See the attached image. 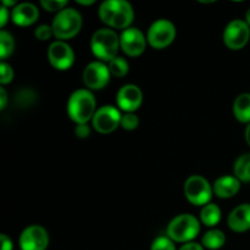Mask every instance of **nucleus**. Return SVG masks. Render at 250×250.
I'll return each mask as SVG.
<instances>
[{
    "label": "nucleus",
    "instance_id": "nucleus-32",
    "mask_svg": "<svg viewBox=\"0 0 250 250\" xmlns=\"http://www.w3.org/2000/svg\"><path fill=\"white\" fill-rule=\"evenodd\" d=\"M180 250H204V247L202 244H198V243H186L185 246H182L180 248Z\"/></svg>",
    "mask_w": 250,
    "mask_h": 250
},
{
    "label": "nucleus",
    "instance_id": "nucleus-33",
    "mask_svg": "<svg viewBox=\"0 0 250 250\" xmlns=\"http://www.w3.org/2000/svg\"><path fill=\"white\" fill-rule=\"evenodd\" d=\"M7 104V93L5 88H0V109L4 110Z\"/></svg>",
    "mask_w": 250,
    "mask_h": 250
},
{
    "label": "nucleus",
    "instance_id": "nucleus-8",
    "mask_svg": "<svg viewBox=\"0 0 250 250\" xmlns=\"http://www.w3.org/2000/svg\"><path fill=\"white\" fill-rule=\"evenodd\" d=\"M250 38V27L243 20H233L226 26L224 32V42L231 50H241Z\"/></svg>",
    "mask_w": 250,
    "mask_h": 250
},
{
    "label": "nucleus",
    "instance_id": "nucleus-29",
    "mask_svg": "<svg viewBox=\"0 0 250 250\" xmlns=\"http://www.w3.org/2000/svg\"><path fill=\"white\" fill-rule=\"evenodd\" d=\"M75 134L77 138L81 139H85L89 137L90 134V129L87 125H77V127L75 128Z\"/></svg>",
    "mask_w": 250,
    "mask_h": 250
},
{
    "label": "nucleus",
    "instance_id": "nucleus-13",
    "mask_svg": "<svg viewBox=\"0 0 250 250\" xmlns=\"http://www.w3.org/2000/svg\"><path fill=\"white\" fill-rule=\"evenodd\" d=\"M120 46L125 54L132 58L142 55L146 46V36L141 29L129 27L125 29L120 36Z\"/></svg>",
    "mask_w": 250,
    "mask_h": 250
},
{
    "label": "nucleus",
    "instance_id": "nucleus-6",
    "mask_svg": "<svg viewBox=\"0 0 250 250\" xmlns=\"http://www.w3.org/2000/svg\"><path fill=\"white\" fill-rule=\"evenodd\" d=\"M212 193L214 189L211 185L203 176H190L185 182V195L193 205H208L211 200Z\"/></svg>",
    "mask_w": 250,
    "mask_h": 250
},
{
    "label": "nucleus",
    "instance_id": "nucleus-4",
    "mask_svg": "<svg viewBox=\"0 0 250 250\" xmlns=\"http://www.w3.org/2000/svg\"><path fill=\"white\" fill-rule=\"evenodd\" d=\"M51 27L56 39L59 41L71 39L77 36L82 28V16L77 10L66 7L62 11L56 14Z\"/></svg>",
    "mask_w": 250,
    "mask_h": 250
},
{
    "label": "nucleus",
    "instance_id": "nucleus-35",
    "mask_svg": "<svg viewBox=\"0 0 250 250\" xmlns=\"http://www.w3.org/2000/svg\"><path fill=\"white\" fill-rule=\"evenodd\" d=\"M246 141H247V143H248V146H250V124L246 128Z\"/></svg>",
    "mask_w": 250,
    "mask_h": 250
},
{
    "label": "nucleus",
    "instance_id": "nucleus-1",
    "mask_svg": "<svg viewBox=\"0 0 250 250\" xmlns=\"http://www.w3.org/2000/svg\"><path fill=\"white\" fill-rule=\"evenodd\" d=\"M99 17L104 23L112 28L127 29L133 22L134 11L126 0H106L99 6Z\"/></svg>",
    "mask_w": 250,
    "mask_h": 250
},
{
    "label": "nucleus",
    "instance_id": "nucleus-5",
    "mask_svg": "<svg viewBox=\"0 0 250 250\" xmlns=\"http://www.w3.org/2000/svg\"><path fill=\"white\" fill-rule=\"evenodd\" d=\"M200 232V224L195 216L182 214L176 216L167 226V237L173 242L186 243L193 241Z\"/></svg>",
    "mask_w": 250,
    "mask_h": 250
},
{
    "label": "nucleus",
    "instance_id": "nucleus-9",
    "mask_svg": "<svg viewBox=\"0 0 250 250\" xmlns=\"http://www.w3.org/2000/svg\"><path fill=\"white\" fill-rule=\"evenodd\" d=\"M121 112L116 107L112 105H105L97 110L92 120V124L95 131L102 134H107L121 126Z\"/></svg>",
    "mask_w": 250,
    "mask_h": 250
},
{
    "label": "nucleus",
    "instance_id": "nucleus-37",
    "mask_svg": "<svg viewBox=\"0 0 250 250\" xmlns=\"http://www.w3.org/2000/svg\"><path fill=\"white\" fill-rule=\"evenodd\" d=\"M246 22L248 23V26L250 27V9L248 10V11H247V14H246Z\"/></svg>",
    "mask_w": 250,
    "mask_h": 250
},
{
    "label": "nucleus",
    "instance_id": "nucleus-20",
    "mask_svg": "<svg viewBox=\"0 0 250 250\" xmlns=\"http://www.w3.org/2000/svg\"><path fill=\"white\" fill-rule=\"evenodd\" d=\"M203 247L210 250H217L225 246L226 243V236L220 229H210L204 234L202 239Z\"/></svg>",
    "mask_w": 250,
    "mask_h": 250
},
{
    "label": "nucleus",
    "instance_id": "nucleus-26",
    "mask_svg": "<svg viewBox=\"0 0 250 250\" xmlns=\"http://www.w3.org/2000/svg\"><path fill=\"white\" fill-rule=\"evenodd\" d=\"M139 119L134 114H125L121 119L122 128L126 131H134L138 127Z\"/></svg>",
    "mask_w": 250,
    "mask_h": 250
},
{
    "label": "nucleus",
    "instance_id": "nucleus-25",
    "mask_svg": "<svg viewBox=\"0 0 250 250\" xmlns=\"http://www.w3.org/2000/svg\"><path fill=\"white\" fill-rule=\"evenodd\" d=\"M150 250H176V247L168 237L161 236L154 239Z\"/></svg>",
    "mask_w": 250,
    "mask_h": 250
},
{
    "label": "nucleus",
    "instance_id": "nucleus-3",
    "mask_svg": "<svg viewBox=\"0 0 250 250\" xmlns=\"http://www.w3.org/2000/svg\"><path fill=\"white\" fill-rule=\"evenodd\" d=\"M120 48V37L114 29H98L90 39V49L93 54L102 61L110 62L112 59L117 58Z\"/></svg>",
    "mask_w": 250,
    "mask_h": 250
},
{
    "label": "nucleus",
    "instance_id": "nucleus-14",
    "mask_svg": "<svg viewBox=\"0 0 250 250\" xmlns=\"http://www.w3.org/2000/svg\"><path fill=\"white\" fill-rule=\"evenodd\" d=\"M116 103L120 109L126 111V114H133L143 103V93L137 85L126 84L117 92Z\"/></svg>",
    "mask_w": 250,
    "mask_h": 250
},
{
    "label": "nucleus",
    "instance_id": "nucleus-31",
    "mask_svg": "<svg viewBox=\"0 0 250 250\" xmlns=\"http://www.w3.org/2000/svg\"><path fill=\"white\" fill-rule=\"evenodd\" d=\"M7 20H9V12H7V7L1 6V10H0V27L4 28L5 24H6Z\"/></svg>",
    "mask_w": 250,
    "mask_h": 250
},
{
    "label": "nucleus",
    "instance_id": "nucleus-12",
    "mask_svg": "<svg viewBox=\"0 0 250 250\" xmlns=\"http://www.w3.org/2000/svg\"><path fill=\"white\" fill-rule=\"evenodd\" d=\"M110 76H111V73H110L109 67L104 62L94 61L84 68L83 82H84L85 87L89 88V89H103L109 83Z\"/></svg>",
    "mask_w": 250,
    "mask_h": 250
},
{
    "label": "nucleus",
    "instance_id": "nucleus-34",
    "mask_svg": "<svg viewBox=\"0 0 250 250\" xmlns=\"http://www.w3.org/2000/svg\"><path fill=\"white\" fill-rule=\"evenodd\" d=\"M17 2L14 1V0H11V1H9V0H2V6L7 7V6H16Z\"/></svg>",
    "mask_w": 250,
    "mask_h": 250
},
{
    "label": "nucleus",
    "instance_id": "nucleus-7",
    "mask_svg": "<svg viewBox=\"0 0 250 250\" xmlns=\"http://www.w3.org/2000/svg\"><path fill=\"white\" fill-rule=\"evenodd\" d=\"M176 38V27L165 19L156 20L148 29V43L154 49H164L173 43Z\"/></svg>",
    "mask_w": 250,
    "mask_h": 250
},
{
    "label": "nucleus",
    "instance_id": "nucleus-23",
    "mask_svg": "<svg viewBox=\"0 0 250 250\" xmlns=\"http://www.w3.org/2000/svg\"><path fill=\"white\" fill-rule=\"evenodd\" d=\"M107 67H109L110 73L115 77H125L129 71V65L127 60H125L124 58H120V56L112 59Z\"/></svg>",
    "mask_w": 250,
    "mask_h": 250
},
{
    "label": "nucleus",
    "instance_id": "nucleus-21",
    "mask_svg": "<svg viewBox=\"0 0 250 250\" xmlns=\"http://www.w3.org/2000/svg\"><path fill=\"white\" fill-rule=\"evenodd\" d=\"M233 171L241 182H250V154H243L237 159Z\"/></svg>",
    "mask_w": 250,
    "mask_h": 250
},
{
    "label": "nucleus",
    "instance_id": "nucleus-10",
    "mask_svg": "<svg viewBox=\"0 0 250 250\" xmlns=\"http://www.w3.org/2000/svg\"><path fill=\"white\" fill-rule=\"evenodd\" d=\"M48 60L56 70L66 71L72 67L75 62V53L67 43L63 41H56L49 46Z\"/></svg>",
    "mask_w": 250,
    "mask_h": 250
},
{
    "label": "nucleus",
    "instance_id": "nucleus-2",
    "mask_svg": "<svg viewBox=\"0 0 250 250\" xmlns=\"http://www.w3.org/2000/svg\"><path fill=\"white\" fill-rule=\"evenodd\" d=\"M95 112V98L88 89H77L71 94L67 103V114L77 125H87Z\"/></svg>",
    "mask_w": 250,
    "mask_h": 250
},
{
    "label": "nucleus",
    "instance_id": "nucleus-18",
    "mask_svg": "<svg viewBox=\"0 0 250 250\" xmlns=\"http://www.w3.org/2000/svg\"><path fill=\"white\" fill-rule=\"evenodd\" d=\"M233 115L242 124H250V93H243L236 98Z\"/></svg>",
    "mask_w": 250,
    "mask_h": 250
},
{
    "label": "nucleus",
    "instance_id": "nucleus-28",
    "mask_svg": "<svg viewBox=\"0 0 250 250\" xmlns=\"http://www.w3.org/2000/svg\"><path fill=\"white\" fill-rule=\"evenodd\" d=\"M54 36V32H53V27L48 26V24H41L36 28L34 31V37H36L38 41L42 42H45L48 39H50V37Z\"/></svg>",
    "mask_w": 250,
    "mask_h": 250
},
{
    "label": "nucleus",
    "instance_id": "nucleus-11",
    "mask_svg": "<svg viewBox=\"0 0 250 250\" xmlns=\"http://www.w3.org/2000/svg\"><path fill=\"white\" fill-rule=\"evenodd\" d=\"M48 246V232L39 225H32V226L26 227L20 236L21 250H46Z\"/></svg>",
    "mask_w": 250,
    "mask_h": 250
},
{
    "label": "nucleus",
    "instance_id": "nucleus-17",
    "mask_svg": "<svg viewBox=\"0 0 250 250\" xmlns=\"http://www.w3.org/2000/svg\"><path fill=\"white\" fill-rule=\"evenodd\" d=\"M212 189L216 197L229 199L234 197L241 189V181L236 176H222L215 181Z\"/></svg>",
    "mask_w": 250,
    "mask_h": 250
},
{
    "label": "nucleus",
    "instance_id": "nucleus-16",
    "mask_svg": "<svg viewBox=\"0 0 250 250\" xmlns=\"http://www.w3.org/2000/svg\"><path fill=\"white\" fill-rule=\"evenodd\" d=\"M229 229L234 232H247L250 229V204H241L234 208L227 219Z\"/></svg>",
    "mask_w": 250,
    "mask_h": 250
},
{
    "label": "nucleus",
    "instance_id": "nucleus-30",
    "mask_svg": "<svg viewBox=\"0 0 250 250\" xmlns=\"http://www.w3.org/2000/svg\"><path fill=\"white\" fill-rule=\"evenodd\" d=\"M0 242H1V250H12V241L6 236V234H0Z\"/></svg>",
    "mask_w": 250,
    "mask_h": 250
},
{
    "label": "nucleus",
    "instance_id": "nucleus-22",
    "mask_svg": "<svg viewBox=\"0 0 250 250\" xmlns=\"http://www.w3.org/2000/svg\"><path fill=\"white\" fill-rule=\"evenodd\" d=\"M14 37H12L9 32L2 29V31L0 32V58H1V60H5L7 56L11 55V54L14 53Z\"/></svg>",
    "mask_w": 250,
    "mask_h": 250
},
{
    "label": "nucleus",
    "instance_id": "nucleus-15",
    "mask_svg": "<svg viewBox=\"0 0 250 250\" xmlns=\"http://www.w3.org/2000/svg\"><path fill=\"white\" fill-rule=\"evenodd\" d=\"M38 7L31 2H21L17 4L11 11V20L15 24L20 27H27L33 24L38 20Z\"/></svg>",
    "mask_w": 250,
    "mask_h": 250
},
{
    "label": "nucleus",
    "instance_id": "nucleus-36",
    "mask_svg": "<svg viewBox=\"0 0 250 250\" xmlns=\"http://www.w3.org/2000/svg\"><path fill=\"white\" fill-rule=\"evenodd\" d=\"M77 4H80V5H93V4H95V1H94V0H88V1L77 0Z\"/></svg>",
    "mask_w": 250,
    "mask_h": 250
},
{
    "label": "nucleus",
    "instance_id": "nucleus-19",
    "mask_svg": "<svg viewBox=\"0 0 250 250\" xmlns=\"http://www.w3.org/2000/svg\"><path fill=\"white\" fill-rule=\"evenodd\" d=\"M200 220L208 227H214L221 221V210L216 204L209 203L200 211Z\"/></svg>",
    "mask_w": 250,
    "mask_h": 250
},
{
    "label": "nucleus",
    "instance_id": "nucleus-27",
    "mask_svg": "<svg viewBox=\"0 0 250 250\" xmlns=\"http://www.w3.org/2000/svg\"><path fill=\"white\" fill-rule=\"evenodd\" d=\"M0 73H1L0 83H1L2 85L9 84V83H11L12 80H14V70H12V67L9 63L4 62V61L0 63Z\"/></svg>",
    "mask_w": 250,
    "mask_h": 250
},
{
    "label": "nucleus",
    "instance_id": "nucleus-24",
    "mask_svg": "<svg viewBox=\"0 0 250 250\" xmlns=\"http://www.w3.org/2000/svg\"><path fill=\"white\" fill-rule=\"evenodd\" d=\"M42 7L49 12H60L66 9L67 1L66 0H42Z\"/></svg>",
    "mask_w": 250,
    "mask_h": 250
}]
</instances>
